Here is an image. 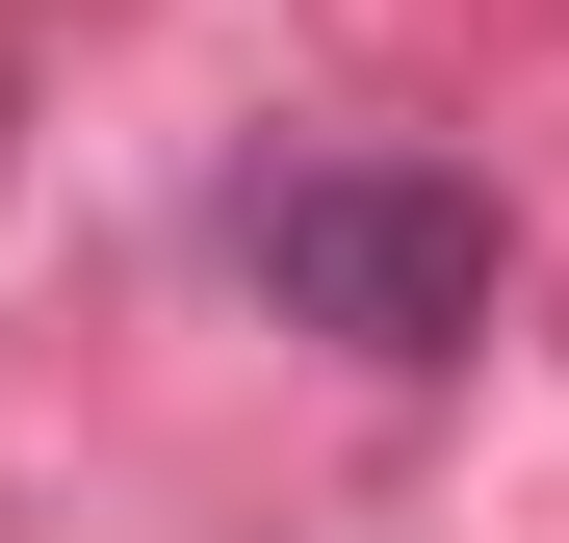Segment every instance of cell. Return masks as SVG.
<instances>
[{
    "mask_svg": "<svg viewBox=\"0 0 569 543\" xmlns=\"http://www.w3.org/2000/svg\"><path fill=\"white\" fill-rule=\"evenodd\" d=\"M233 259L284 285V336H337V362H466L518 285V233H492V181H440V155H284Z\"/></svg>",
    "mask_w": 569,
    "mask_h": 543,
    "instance_id": "obj_1",
    "label": "cell"
}]
</instances>
